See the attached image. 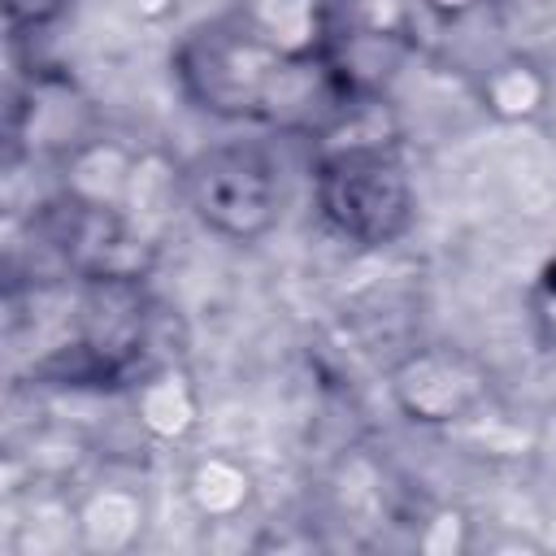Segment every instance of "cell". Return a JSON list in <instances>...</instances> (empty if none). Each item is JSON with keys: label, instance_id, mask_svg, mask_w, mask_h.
Segmentation results:
<instances>
[{"label": "cell", "instance_id": "7c38bea8", "mask_svg": "<svg viewBox=\"0 0 556 556\" xmlns=\"http://www.w3.org/2000/svg\"><path fill=\"white\" fill-rule=\"evenodd\" d=\"M473 96L486 117L504 126H526L552 109V74L530 52H504L491 65H482Z\"/></svg>", "mask_w": 556, "mask_h": 556}, {"label": "cell", "instance_id": "4fadbf2b", "mask_svg": "<svg viewBox=\"0 0 556 556\" xmlns=\"http://www.w3.org/2000/svg\"><path fill=\"white\" fill-rule=\"evenodd\" d=\"M182 495H187V508L200 517V521H213V526H226L235 517H243L256 500V478L252 469L230 456V452H204L187 465L182 473Z\"/></svg>", "mask_w": 556, "mask_h": 556}, {"label": "cell", "instance_id": "9c48e42d", "mask_svg": "<svg viewBox=\"0 0 556 556\" xmlns=\"http://www.w3.org/2000/svg\"><path fill=\"white\" fill-rule=\"evenodd\" d=\"M139 156L130 143L113 139V135H91L78 148H70L56 169H61V195L87 208H122L139 169Z\"/></svg>", "mask_w": 556, "mask_h": 556}, {"label": "cell", "instance_id": "6da1fadb", "mask_svg": "<svg viewBox=\"0 0 556 556\" xmlns=\"http://www.w3.org/2000/svg\"><path fill=\"white\" fill-rule=\"evenodd\" d=\"M152 330V300L143 274H91L74 278L65 339L48 348L35 365L39 378L56 387H109L122 382Z\"/></svg>", "mask_w": 556, "mask_h": 556}, {"label": "cell", "instance_id": "5bb4252c", "mask_svg": "<svg viewBox=\"0 0 556 556\" xmlns=\"http://www.w3.org/2000/svg\"><path fill=\"white\" fill-rule=\"evenodd\" d=\"M417 0H330L334 35H369V39H413Z\"/></svg>", "mask_w": 556, "mask_h": 556}, {"label": "cell", "instance_id": "7a4b0ae2", "mask_svg": "<svg viewBox=\"0 0 556 556\" xmlns=\"http://www.w3.org/2000/svg\"><path fill=\"white\" fill-rule=\"evenodd\" d=\"M287 61L261 43L243 17L230 9L222 17L195 22L169 56V74L178 83V96L217 122H269L274 91L282 83Z\"/></svg>", "mask_w": 556, "mask_h": 556}, {"label": "cell", "instance_id": "d6986e66", "mask_svg": "<svg viewBox=\"0 0 556 556\" xmlns=\"http://www.w3.org/2000/svg\"><path fill=\"white\" fill-rule=\"evenodd\" d=\"M126 4H130V13L139 22H169L182 0H126Z\"/></svg>", "mask_w": 556, "mask_h": 556}, {"label": "cell", "instance_id": "9a60e30c", "mask_svg": "<svg viewBox=\"0 0 556 556\" xmlns=\"http://www.w3.org/2000/svg\"><path fill=\"white\" fill-rule=\"evenodd\" d=\"M417 547L426 556H460V552H469L473 547V521H469V513L456 508V504L430 508L421 517V526H417Z\"/></svg>", "mask_w": 556, "mask_h": 556}, {"label": "cell", "instance_id": "e0dca14e", "mask_svg": "<svg viewBox=\"0 0 556 556\" xmlns=\"http://www.w3.org/2000/svg\"><path fill=\"white\" fill-rule=\"evenodd\" d=\"M526 313H530L534 339L552 352V348H556V261H547V265L534 274L530 295H526Z\"/></svg>", "mask_w": 556, "mask_h": 556}, {"label": "cell", "instance_id": "5b68a950", "mask_svg": "<svg viewBox=\"0 0 556 556\" xmlns=\"http://www.w3.org/2000/svg\"><path fill=\"white\" fill-rule=\"evenodd\" d=\"M391 408L417 430H452L491 404V369L456 343H417L387 369Z\"/></svg>", "mask_w": 556, "mask_h": 556}, {"label": "cell", "instance_id": "8992f818", "mask_svg": "<svg viewBox=\"0 0 556 556\" xmlns=\"http://www.w3.org/2000/svg\"><path fill=\"white\" fill-rule=\"evenodd\" d=\"M9 135L30 156H65L83 139L96 135L91 104L65 74H30L26 87L13 96L9 109Z\"/></svg>", "mask_w": 556, "mask_h": 556}, {"label": "cell", "instance_id": "30bf717a", "mask_svg": "<svg viewBox=\"0 0 556 556\" xmlns=\"http://www.w3.org/2000/svg\"><path fill=\"white\" fill-rule=\"evenodd\" d=\"M235 13L282 61H317L334 39L330 0H235Z\"/></svg>", "mask_w": 556, "mask_h": 556}, {"label": "cell", "instance_id": "44dd1931", "mask_svg": "<svg viewBox=\"0 0 556 556\" xmlns=\"http://www.w3.org/2000/svg\"><path fill=\"white\" fill-rule=\"evenodd\" d=\"M500 4H513V0H500Z\"/></svg>", "mask_w": 556, "mask_h": 556}, {"label": "cell", "instance_id": "ba28073f", "mask_svg": "<svg viewBox=\"0 0 556 556\" xmlns=\"http://www.w3.org/2000/svg\"><path fill=\"white\" fill-rule=\"evenodd\" d=\"M148 521H152V508L135 482H91L74 500L78 552H91V556H117L139 547V539L148 534Z\"/></svg>", "mask_w": 556, "mask_h": 556}, {"label": "cell", "instance_id": "3957f363", "mask_svg": "<svg viewBox=\"0 0 556 556\" xmlns=\"http://www.w3.org/2000/svg\"><path fill=\"white\" fill-rule=\"evenodd\" d=\"M313 200L321 222L365 252L400 243L417 222V187L400 148L313 156Z\"/></svg>", "mask_w": 556, "mask_h": 556}, {"label": "cell", "instance_id": "277c9868", "mask_svg": "<svg viewBox=\"0 0 556 556\" xmlns=\"http://www.w3.org/2000/svg\"><path fill=\"white\" fill-rule=\"evenodd\" d=\"M182 204L208 235L226 243H256L274 230L282 208L278 165L248 139L208 143L182 165Z\"/></svg>", "mask_w": 556, "mask_h": 556}, {"label": "cell", "instance_id": "ffe728a7", "mask_svg": "<svg viewBox=\"0 0 556 556\" xmlns=\"http://www.w3.org/2000/svg\"><path fill=\"white\" fill-rule=\"evenodd\" d=\"M552 374H556V348H552Z\"/></svg>", "mask_w": 556, "mask_h": 556}, {"label": "cell", "instance_id": "8fae6325", "mask_svg": "<svg viewBox=\"0 0 556 556\" xmlns=\"http://www.w3.org/2000/svg\"><path fill=\"white\" fill-rule=\"evenodd\" d=\"M308 139H313V156L400 148L404 143V117H400V109L391 104L387 91L348 87L343 100L330 109V117Z\"/></svg>", "mask_w": 556, "mask_h": 556}, {"label": "cell", "instance_id": "52a82bcc", "mask_svg": "<svg viewBox=\"0 0 556 556\" xmlns=\"http://www.w3.org/2000/svg\"><path fill=\"white\" fill-rule=\"evenodd\" d=\"M130 417L152 443H187L204 421V395L182 361H161L143 369L130 387Z\"/></svg>", "mask_w": 556, "mask_h": 556}, {"label": "cell", "instance_id": "2e32d148", "mask_svg": "<svg viewBox=\"0 0 556 556\" xmlns=\"http://www.w3.org/2000/svg\"><path fill=\"white\" fill-rule=\"evenodd\" d=\"M70 4L74 0H4V26H9L13 39L43 35L70 13Z\"/></svg>", "mask_w": 556, "mask_h": 556}, {"label": "cell", "instance_id": "ac0fdd59", "mask_svg": "<svg viewBox=\"0 0 556 556\" xmlns=\"http://www.w3.org/2000/svg\"><path fill=\"white\" fill-rule=\"evenodd\" d=\"M417 4H421V13H430L434 22L456 26V22H469V17L486 13V9L500 4V0H417Z\"/></svg>", "mask_w": 556, "mask_h": 556}]
</instances>
